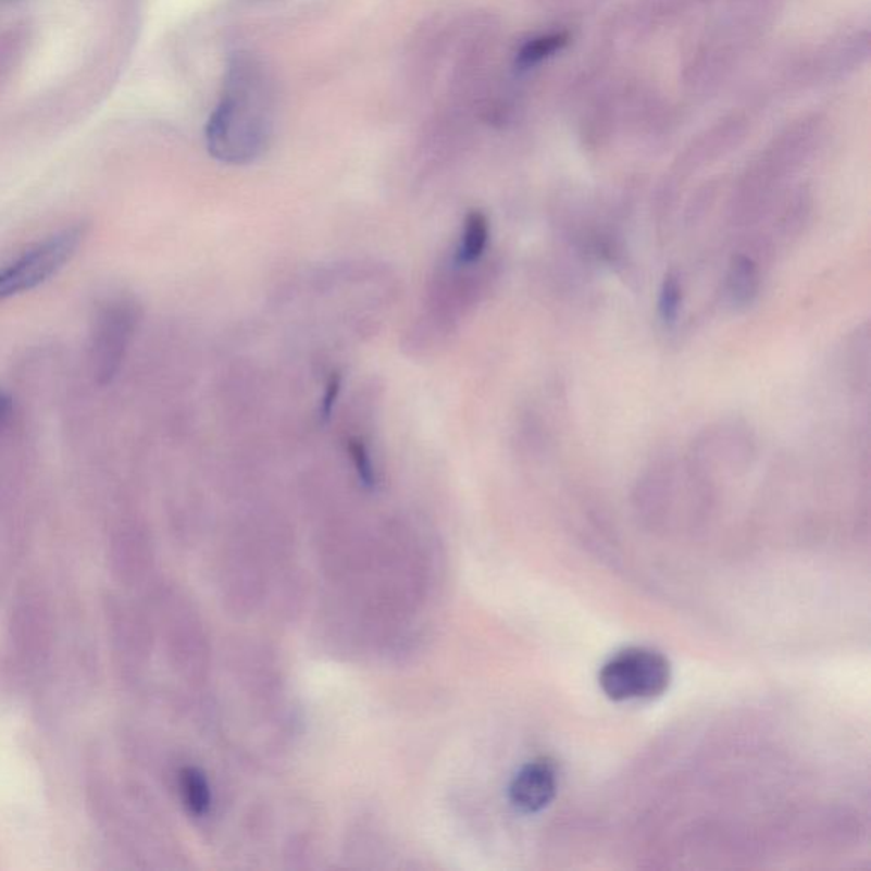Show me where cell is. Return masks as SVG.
<instances>
[{"mask_svg": "<svg viewBox=\"0 0 871 871\" xmlns=\"http://www.w3.org/2000/svg\"><path fill=\"white\" fill-rule=\"evenodd\" d=\"M346 448H348L349 457H351L352 465H354L356 473H358V478H360L361 484L366 488L375 487L376 470L375 466H373L372 455H370V450H368V446L364 445L363 439L349 438Z\"/></svg>", "mask_w": 871, "mask_h": 871, "instance_id": "obj_10", "label": "cell"}, {"mask_svg": "<svg viewBox=\"0 0 871 871\" xmlns=\"http://www.w3.org/2000/svg\"><path fill=\"white\" fill-rule=\"evenodd\" d=\"M138 324V307L126 297H111L96 310L89 337L90 372L99 385L111 384L120 372Z\"/></svg>", "mask_w": 871, "mask_h": 871, "instance_id": "obj_4", "label": "cell"}, {"mask_svg": "<svg viewBox=\"0 0 871 871\" xmlns=\"http://www.w3.org/2000/svg\"><path fill=\"white\" fill-rule=\"evenodd\" d=\"M562 43V36H556V38L535 39V41L527 43L526 47L521 50L518 62H520V65H523V67L533 65V63L539 62V60L544 59V57H547L548 53H551V51L556 50L557 45L560 47Z\"/></svg>", "mask_w": 871, "mask_h": 871, "instance_id": "obj_11", "label": "cell"}, {"mask_svg": "<svg viewBox=\"0 0 871 871\" xmlns=\"http://www.w3.org/2000/svg\"><path fill=\"white\" fill-rule=\"evenodd\" d=\"M340 385H343V378H340L339 373H333V375L328 376L327 384H325V391L324 397L321 400V409H319V418L322 421H327L333 414L334 406H336L337 399H339L340 394Z\"/></svg>", "mask_w": 871, "mask_h": 871, "instance_id": "obj_12", "label": "cell"}, {"mask_svg": "<svg viewBox=\"0 0 871 871\" xmlns=\"http://www.w3.org/2000/svg\"><path fill=\"white\" fill-rule=\"evenodd\" d=\"M86 239V227L74 225L33 244L0 270V303L28 294L53 278L77 254Z\"/></svg>", "mask_w": 871, "mask_h": 871, "instance_id": "obj_2", "label": "cell"}, {"mask_svg": "<svg viewBox=\"0 0 871 871\" xmlns=\"http://www.w3.org/2000/svg\"><path fill=\"white\" fill-rule=\"evenodd\" d=\"M274 114L273 78L264 63L250 53H235L219 104L208 120V150L227 164L254 161L270 144Z\"/></svg>", "mask_w": 871, "mask_h": 871, "instance_id": "obj_1", "label": "cell"}, {"mask_svg": "<svg viewBox=\"0 0 871 871\" xmlns=\"http://www.w3.org/2000/svg\"><path fill=\"white\" fill-rule=\"evenodd\" d=\"M671 665L657 650L630 647L602 665L599 684L613 701L652 699L668 689Z\"/></svg>", "mask_w": 871, "mask_h": 871, "instance_id": "obj_3", "label": "cell"}, {"mask_svg": "<svg viewBox=\"0 0 871 871\" xmlns=\"http://www.w3.org/2000/svg\"><path fill=\"white\" fill-rule=\"evenodd\" d=\"M12 414H14V406H12V399L2 390L0 387V433L9 426V422H11Z\"/></svg>", "mask_w": 871, "mask_h": 871, "instance_id": "obj_13", "label": "cell"}, {"mask_svg": "<svg viewBox=\"0 0 871 871\" xmlns=\"http://www.w3.org/2000/svg\"><path fill=\"white\" fill-rule=\"evenodd\" d=\"M729 295L737 306H747L758 295L759 274L755 262L738 256L729 273Z\"/></svg>", "mask_w": 871, "mask_h": 871, "instance_id": "obj_8", "label": "cell"}, {"mask_svg": "<svg viewBox=\"0 0 871 871\" xmlns=\"http://www.w3.org/2000/svg\"><path fill=\"white\" fill-rule=\"evenodd\" d=\"M179 788L186 809L195 817L210 812L211 789L207 776L198 768H184L179 774Z\"/></svg>", "mask_w": 871, "mask_h": 871, "instance_id": "obj_7", "label": "cell"}, {"mask_svg": "<svg viewBox=\"0 0 871 871\" xmlns=\"http://www.w3.org/2000/svg\"><path fill=\"white\" fill-rule=\"evenodd\" d=\"M488 237H490V225L487 215L478 210L470 211L461 232L460 246L455 254L458 266L475 264L487 250Z\"/></svg>", "mask_w": 871, "mask_h": 871, "instance_id": "obj_6", "label": "cell"}, {"mask_svg": "<svg viewBox=\"0 0 871 871\" xmlns=\"http://www.w3.org/2000/svg\"><path fill=\"white\" fill-rule=\"evenodd\" d=\"M557 788L559 773L556 764L547 758L535 759L518 771L509 786V798L520 812L535 813L551 804Z\"/></svg>", "mask_w": 871, "mask_h": 871, "instance_id": "obj_5", "label": "cell"}, {"mask_svg": "<svg viewBox=\"0 0 871 871\" xmlns=\"http://www.w3.org/2000/svg\"><path fill=\"white\" fill-rule=\"evenodd\" d=\"M657 309H659L662 324L668 327L680 321L681 309H683V282L676 271H669L662 279Z\"/></svg>", "mask_w": 871, "mask_h": 871, "instance_id": "obj_9", "label": "cell"}]
</instances>
